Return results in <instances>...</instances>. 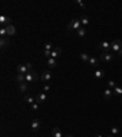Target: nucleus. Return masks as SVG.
<instances>
[{"instance_id": "obj_1", "label": "nucleus", "mask_w": 122, "mask_h": 137, "mask_svg": "<svg viewBox=\"0 0 122 137\" xmlns=\"http://www.w3.org/2000/svg\"><path fill=\"white\" fill-rule=\"evenodd\" d=\"M81 27H82L81 20H77V18L71 20V22H70V23H68V26H67V28H68V30H76V31H78Z\"/></svg>"}, {"instance_id": "obj_2", "label": "nucleus", "mask_w": 122, "mask_h": 137, "mask_svg": "<svg viewBox=\"0 0 122 137\" xmlns=\"http://www.w3.org/2000/svg\"><path fill=\"white\" fill-rule=\"evenodd\" d=\"M114 59H115V55L111 53H101V55H100V60L104 63H110Z\"/></svg>"}, {"instance_id": "obj_3", "label": "nucleus", "mask_w": 122, "mask_h": 137, "mask_svg": "<svg viewBox=\"0 0 122 137\" xmlns=\"http://www.w3.org/2000/svg\"><path fill=\"white\" fill-rule=\"evenodd\" d=\"M121 48H122V42L120 39H114V40L111 42V50H112V51L119 53Z\"/></svg>"}, {"instance_id": "obj_4", "label": "nucleus", "mask_w": 122, "mask_h": 137, "mask_svg": "<svg viewBox=\"0 0 122 137\" xmlns=\"http://www.w3.org/2000/svg\"><path fill=\"white\" fill-rule=\"evenodd\" d=\"M99 49L104 50V53H109L111 50V42H107V40H104L99 44Z\"/></svg>"}, {"instance_id": "obj_5", "label": "nucleus", "mask_w": 122, "mask_h": 137, "mask_svg": "<svg viewBox=\"0 0 122 137\" xmlns=\"http://www.w3.org/2000/svg\"><path fill=\"white\" fill-rule=\"evenodd\" d=\"M51 78H53V75H51V72H50L49 70H45V71L40 75V81H43V82H49Z\"/></svg>"}, {"instance_id": "obj_6", "label": "nucleus", "mask_w": 122, "mask_h": 137, "mask_svg": "<svg viewBox=\"0 0 122 137\" xmlns=\"http://www.w3.org/2000/svg\"><path fill=\"white\" fill-rule=\"evenodd\" d=\"M37 75L34 73V72H32V71H28L27 73H26V82L27 83H33V82H37Z\"/></svg>"}, {"instance_id": "obj_7", "label": "nucleus", "mask_w": 122, "mask_h": 137, "mask_svg": "<svg viewBox=\"0 0 122 137\" xmlns=\"http://www.w3.org/2000/svg\"><path fill=\"white\" fill-rule=\"evenodd\" d=\"M30 127H32V131H33V132H37V131L40 129V121H39L38 119H34V120L32 121V124H30Z\"/></svg>"}, {"instance_id": "obj_8", "label": "nucleus", "mask_w": 122, "mask_h": 137, "mask_svg": "<svg viewBox=\"0 0 122 137\" xmlns=\"http://www.w3.org/2000/svg\"><path fill=\"white\" fill-rule=\"evenodd\" d=\"M10 22H11V18H10L9 16H4V15L0 16V23H1V25H5V26L7 27V26L11 25Z\"/></svg>"}, {"instance_id": "obj_9", "label": "nucleus", "mask_w": 122, "mask_h": 137, "mask_svg": "<svg viewBox=\"0 0 122 137\" xmlns=\"http://www.w3.org/2000/svg\"><path fill=\"white\" fill-rule=\"evenodd\" d=\"M46 65H48L49 68H56L58 61H56V59H54V58H49V59H46Z\"/></svg>"}, {"instance_id": "obj_10", "label": "nucleus", "mask_w": 122, "mask_h": 137, "mask_svg": "<svg viewBox=\"0 0 122 137\" xmlns=\"http://www.w3.org/2000/svg\"><path fill=\"white\" fill-rule=\"evenodd\" d=\"M35 102L39 103V104L46 102V94H45V93H39V94H37V97H35Z\"/></svg>"}, {"instance_id": "obj_11", "label": "nucleus", "mask_w": 122, "mask_h": 137, "mask_svg": "<svg viewBox=\"0 0 122 137\" xmlns=\"http://www.w3.org/2000/svg\"><path fill=\"white\" fill-rule=\"evenodd\" d=\"M30 70L27 68L26 65H17V73H22V75H26Z\"/></svg>"}, {"instance_id": "obj_12", "label": "nucleus", "mask_w": 122, "mask_h": 137, "mask_svg": "<svg viewBox=\"0 0 122 137\" xmlns=\"http://www.w3.org/2000/svg\"><path fill=\"white\" fill-rule=\"evenodd\" d=\"M60 55H61V49H60V48H54V49L51 50V56H50V58L58 59Z\"/></svg>"}, {"instance_id": "obj_13", "label": "nucleus", "mask_w": 122, "mask_h": 137, "mask_svg": "<svg viewBox=\"0 0 122 137\" xmlns=\"http://www.w3.org/2000/svg\"><path fill=\"white\" fill-rule=\"evenodd\" d=\"M112 94H114V91H112L111 88H106V89L104 91V94H103V96H104L105 99H110V98L112 97Z\"/></svg>"}, {"instance_id": "obj_14", "label": "nucleus", "mask_w": 122, "mask_h": 137, "mask_svg": "<svg viewBox=\"0 0 122 137\" xmlns=\"http://www.w3.org/2000/svg\"><path fill=\"white\" fill-rule=\"evenodd\" d=\"M79 20H81V23H82V26H83V27H86V26H88V25H89V18H88V16H87V15H82Z\"/></svg>"}, {"instance_id": "obj_15", "label": "nucleus", "mask_w": 122, "mask_h": 137, "mask_svg": "<svg viewBox=\"0 0 122 137\" xmlns=\"http://www.w3.org/2000/svg\"><path fill=\"white\" fill-rule=\"evenodd\" d=\"M6 31H7V35H15V34H16V28H15V26H12V25L7 26V27H6Z\"/></svg>"}, {"instance_id": "obj_16", "label": "nucleus", "mask_w": 122, "mask_h": 137, "mask_svg": "<svg viewBox=\"0 0 122 137\" xmlns=\"http://www.w3.org/2000/svg\"><path fill=\"white\" fill-rule=\"evenodd\" d=\"M51 134H53V137H62V132H61L60 127H54Z\"/></svg>"}, {"instance_id": "obj_17", "label": "nucleus", "mask_w": 122, "mask_h": 137, "mask_svg": "<svg viewBox=\"0 0 122 137\" xmlns=\"http://www.w3.org/2000/svg\"><path fill=\"white\" fill-rule=\"evenodd\" d=\"M23 101H25L26 103H28V104H30V105H32L33 103L35 102V98H33L30 94H26V96H25V98H23Z\"/></svg>"}, {"instance_id": "obj_18", "label": "nucleus", "mask_w": 122, "mask_h": 137, "mask_svg": "<svg viewBox=\"0 0 122 137\" xmlns=\"http://www.w3.org/2000/svg\"><path fill=\"white\" fill-rule=\"evenodd\" d=\"M16 81L21 85V83H23V82H26V75H22V73H17V76H16Z\"/></svg>"}, {"instance_id": "obj_19", "label": "nucleus", "mask_w": 122, "mask_h": 137, "mask_svg": "<svg viewBox=\"0 0 122 137\" xmlns=\"http://www.w3.org/2000/svg\"><path fill=\"white\" fill-rule=\"evenodd\" d=\"M104 75H105V71H104V70H95V72H94L95 78H103Z\"/></svg>"}, {"instance_id": "obj_20", "label": "nucleus", "mask_w": 122, "mask_h": 137, "mask_svg": "<svg viewBox=\"0 0 122 137\" xmlns=\"http://www.w3.org/2000/svg\"><path fill=\"white\" fill-rule=\"evenodd\" d=\"M88 63H89V65L93 66V68H98V66H99V60L95 59V58H91Z\"/></svg>"}, {"instance_id": "obj_21", "label": "nucleus", "mask_w": 122, "mask_h": 137, "mask_svg": "<svg viewBox=\"0 0 122 137\" xmlns=\"http://www.w3.org/2000/svg\"><path fill=\"white\" fill-rule=\"evenodd\" d=\"M79 58H81V60H82V61H84V63L89 61V59H91V56H89L88 54H86V53H81Z\"/></svg>"}, {"instance_id": "obj_22", "label": "nucleus", "mask_w": 122, "mask_h": 137, "mask_svg": "<svg viewBox=\"0 0 122 137\" xmlns=\"http://www.w3.org/2000/svg\"><path fill=\"white\" fill-rule=\"evenodd\" d=\"M77 34H78V37H84V35L87 34V30H86V27H81V28L77 31Z\"/></svg>"}, {"instance_id": "obj_23", "label": "nucleus", "mask_w": 122, "mask_h": 137, "mask_svg": "<svg viewBox=\"0 0 122 137\" xmlns=\"http://www.w3.org/2000/svg\"><path fill=\"white\" fill-rule=\"evenodd\" d=\"M0 45H1V48L9 45V39H6V38H0Z\"/></svg>"}, {"instance_id": "obj_24", "label": "nucleus", "mask_w": 122, "mask_h": 137, "mask_svg": "<svg viewBox=\"0 0 122 137\" xmlns=\"http://www.w3.org/2000/svg\"><path fill=\"white\" fill-rule=\"evenodd\" d=\"M44 49H45V50H53V49H54V47H53V43H50V42H46V43L44 44Z\"/></svg>"}, {"instance_id": "obj_25", "label": "nucleus", "mask_w": 122, "mask_h": 137, "mask_svg": "<svg viewBox=\"0 0 122 137\" xmlns=\"http://www.w3.org/2000/svg\"><path fill=\"white\" fill-rule=\"evenodd\" d=\"M27 88H28L27 82H23V83L20 85V91H21V92H27Z\"/></svg>"}, {"instance_id": "obj_26", "label": "nucleus", "mask_w": 122, "mask_h": 137, "mask_svg": "<svg viewBox=\"0 0 122 137\" xmlns=\"http://www.w3.org/2000/svg\"><path fill=\"white\" fill-rule=\"evenodd\" d=\"M5 35H7V31H6V27H2L0 30V37L1 38H5Z\"/></svg>"}, {"instance_id": "obj_27", "label": "nucleus", "mask_w": 122, "mask_h": 137, "mask_svg": "<svg viewBox=\"0 0 122 137\" xmlns=\"http://www.w3.org/2000/svg\"><path fill=\"white\" fill-rule=\"evenodd\" d=\"M114 93H116V94L121 96V94H122V88H121V87H119V86H116V87L114 88Z\"/></svg>"}, {"instance_id": "obj_28", "label": "nucleus", "mask_w": 122, "mask_h": 137, "mask_svg": "<svg viewBox=\"0 0 122 137\" xmlns=\"http://www.w3.org/2000/svg\"><path fill=\"white\" fill-rule=\"evenodd\" d=\"M107 85H109V88H115L117 85H116V82L115 81H112V80H110L109 82H107Z\"/></svg>"}, {"instance_id": "obj_29", "label": "nucleus", "mask_w": 122, "mask_h": 137, "mask_svg": "<svg viewBox=\"0 0 122 137\" xmlns=\"http://www.w3.org/2000/svg\"><path fill=\"white\" fill-rule=\"evenodd\" d=\"M111 134L112 135H119L120 134V129L119 127H112L111 129Z\"/></svg>"}, {"instance_id": "obj_30", "label": "nucleus", "mask_w": 122, "mask_h": 137, "mask_svg": "<svg viewBox=\"0 0 122 137\" xmlns=\"http://www.w3.org/2000/svg\"><path fill=\"white\" fill-rule=\"evenodd\" d=\"M44 56H45L46 59H49V58L51 56V50H45V49H44Z\"/></svg>"}, {"instance_id": "obj_31", "label": "nucleus", "mask_w": 122, "mask_h": 137, "mask_svg": "<svg viewBox=\"0 0 122 137\" xmlns=\"http://www.w3.org/2000/svg\"><path fill=\"white\" fill-rule=\"evenodd\" d=\"M75 2H76V4H77V5H79V6H81V7H82V9H84V7H86V4H83V2H82V1H81V0H76V1H75Z\"/></svg>"}, {"instance_id": "obj_32", "label": "nucleus", "mask_w": 122, "mask_h": 137, "mask_svg": "<svg viewBox=\"0 0 122 137\" xmlns=\"http://www.w3.org/2000/svg\"><path fill=\"white\" fill-rule=\"evenodd\" d=\"M30 109H32V110H38V109H39V106H38V103H37V104H35V103H33V104L30 105Z\"/></svg>"}, {"instance_id": "obj_33", "label": "nucleus", "mask_w": 122, "mask_h": 137, "mask_svg": "<svg viewBox=\"0 0 122 137\" xmlns=\"http://www.w3.org/2000/svg\"><path fill=\"white\" fill-rule=\"evenodd\" d=\"M43 89H44V91H45V92H48V91H49V89H50V86H49V85H45V86H44V87H43Z\"/></svg>"}, {"instance_id": "obj_34", "label": "nucleus", "mask_w": 122, "mask_h": 137, "mask_svg": "<svg viewBox=\"0 0 122 137\" xmlns=\"http://www.w3.org/2000/svg\"><path fill=\"white\" fill-rule=\"evenodd\" d=\"M26 66H27V68L30 71V68H32V64H30V63H27V65H26Z\"/></svg>"}, {"instance_id": "obj_35", "label": "nucleus", "mask_w": 122, "mask_h": 137, "mask_svg": "<svg viewBox=\"0 0 122 137\" xmlns=\"http://www.w3.org/2000/svg\"><path fill=\"white\" fill-rule=\"evenodd\" d=\"M117 55H119V56H122V48H121V49H120V51L117 53Z\"/></svg>"}, {"instance_id": "obj_36", "label": "nucleus", "mask_w": 122, "mask_h": 137, "mask_svg": "<svg viewBox=\"0 0 122 137\" xmlns=\"http://www.w3.org/2000/svg\"><path fill=\"white\" fill-rule=\"evenodd\" d=\"M95 137H103V136H101V135H96Z\"/></svg>"}, {"instance_id": "obj_37", "label": "nucleus", "mask_w": 122, "mask_h": 137, "mask_svg": "<svg viewBox=\"0 0 122 137\" xmlns=\"http://www.w3.org/2000/svg\"><path fill=\"white\" fill-rule=\"evenodd\" d=\"M66 137H73V136H72V135H67Z\"/></svg>"}, {"instance_id": "obj_38", "label": "nucleus", "mask_w": 122, "mask_h": 137, "mask_svg": "<svg viewBox=\"0 0 122 137\" xmlns=\"http://www.w3.org/2000/svg\"><path fill=\"white\" fill-rule=\"evenodd\" d=\"M109 137H114V136H109Z\"/></svg>"}]
</instances>
